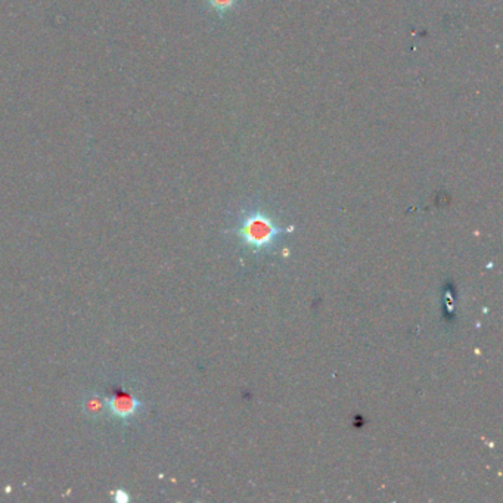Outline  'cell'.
<instances>
[{
	"mask_svg": "<svg viewBox=\"0 0 503 503\" xmlns=\"http://www.w3.org/2000/svg\"><path fill=\"white\" fill-rule=\"evenodd\" d=\"M106 406H108V410L115 418L129 419L139 410L140 402L136 397H133L132 394L120 391L106 399Z\"/></svg>",
	"mask_w": 503,
	"mask_h": 503,
	"instance_id": "7a4b0ae2",
	"label": "cell"
},
{
	"mask_svg": "<svg viewBox=\"0 0 503 503\" xmlns=\"http://www.w3.org/2000/svg\"><path fill=\"white\" fill-rule=\"evenodd\" d=\"M108 410V406H106V399L101 397L99 394H90L84 397L83 400V412L87 415L89 418H99L102 415Z\"/></svg>",
	"mask_w": 503,
	"mask_h": 503,
	"instance_id": "3957f363",
	"label": "cell"
},
{
	"mask_svg": "<svg viewBox=\"0 0 503 503\" xmlns=\"http://www.w3.org/2000/svg\"><path fill=\"white\" fill-rule=\"evenodd\" d=\"M280 230L272 220L263 214H253L243 221L238 229V235L247 247L254 251L267 249L275 244Z\"/></svg>",
	"mask_w": 503,
	"mask_h": 503,
	"instance_id": "6da1fadb",
	"label": "cell"
}]
</instances>
